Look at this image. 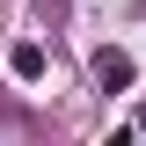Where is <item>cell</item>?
<instances>
[{
	"mask_svg": "<svg viewBox=\"0 0 146 146\" xmlns=\"http://www.w3.org/2000/svg\"><path fill=\"white\" fill-rule=\"evenodd\" d=\"M95 88H102V95H124L131 88V51H117V44L95 51Z\"/></svg>",
	"mask_w": 146,
	"mask_h": 146,
	"instance_id": "6da1fadb",
	"label": "cell"
},
{
	"mask_svg": "<svg viewBox=\"0 0 146 146\" xmlns=\"http://www.w3.org/2000/svg\"><path fill=\"white\" fill-rule=\"evenodd\" d=\"M7 73H15V80H36V73H44V44H29V36H22L15 51H7Z\"/></svg>",
	"mask_w": 146,
	"mask_h": 146,
	"instance_id": "7a4b0ae2",
	"label": "cell"
},
{
	"mask_svg": "<svg viewBox=\"0 0 146 146\" xmlns=\"http://www.w3.org/2000/svg\"><path fill=\"white\" fill-rule=\"evenodd\" d=\"M131 131H139V139H146V110H139V124H131Z\"/></svg>",
	"mask_w": 146,
	"mask_h": 146,
	"instance_id": "3957f363",
	"label": "cell"
}]
</instances>
